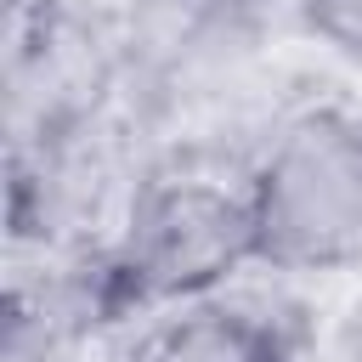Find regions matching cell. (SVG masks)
I'll return each instance as SVG.
<instances>
[{"label":"cell","instance_id":"6da1fadb","mask_svg":"<svg viewBox=\"0 0 362 362\" xmlns=\"http://www.w3.org/2000/svg\"><path fill=\"white\" fill-rule=\"evenodd\" d=\"M243 266H260L243 164L175 153L130 187L113 238L79 260L68 294L79 311L141 322L153 311L226 294Z\"/></svg>","mask_w":362,"mask_h":362},{"label":"cell","instance_id":"7a4b0ae2","mask_svg":"<svg viewBox=\"0 0 362 362\" xmlns=\"http://www.w3.org/2000/svg\"><path fill=\"white\" fill-rule=\"evenodd\" d=\"M255 260L283 277H317L362 260V113L317 102L288 113L249 158Z\"/></svg>","mask_w":362,"mask_h":362},{"label":"cell","instance_id":"3957f363","mask_svg":"<svg viewBox=\"0 0 362 362\" xmlns=\"http://www.w3.org/2000/svg\"><path fill=\"white\" fill-rule=\"evenodd\" d=\"M113 362H300V328L277 305L209 294L141 317Z\"/></svg>","mask_w":362,"mask_h":362},{"label":"cell","instance_id":"277c9868","mask_svg":"<svg viewBox=\"0 0 362 362\" xmlns=\"http://www.w3.org/2000/svg\"><path fill=\"white\" fill-rule=\"evenodd\" d=\"M294 23L334 57L362 62V0H288Z\"/></svg>","mask_w":362,"mask_h":362},{"label":"cell","instance_id":"5b68a950","mask_svg":"<svg viewBox=\"0 0 362 362\" xmlns=\"http://www.w3.org/2000/svg\"><path fill=\"white\" fill-rule=\"evenodd\" d=\"M356 317H362V311H356Z\"/></svg>","mask_w":362,"mask_h":362}]
</instances>
